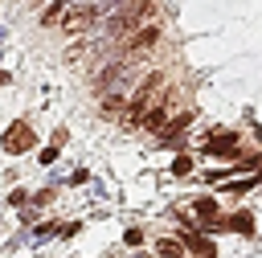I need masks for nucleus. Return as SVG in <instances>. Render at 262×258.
<instances>
[{"instance_id":"2eb2a0df","label":"nucleus","mask_w":262,"mask_h":258,"mask_svg":"<svg viewBox=\"0 0 262 258\" xmlns=\"http://www.w3.org/2000/svg\"><path fill=\"white\" fill-rule=\"evenodd\" d=\"M57 160V147H41V164H53Z\"/></svg>"},{"instance_id":"4468645a","label":"nucleus","mask_w":262,"mask_h":258,"mask_svg":"<svg viewBox=\"0 0 262 258\" xmlns=\"http://www.w3.org/2000/svg\"><path fill=\"white\" fill-rule=\"evenodd\" d=\"M123 242H127V246H139V242H143V233H139V229H127V233H123Z\"/></svg>"},{"instance_id":"39448f33","label":"nucleus","mask_w":262,"mask_h":258,"mask_svg":"<svg viewBox=\"0 0 262 258\" xmlns=\"http://www.w3.org/2000/svg\"><path fill=\"white\" fill-rule=\"evenodd\" d=\"M168 123V106L164 102H151L147 111H143V119H139V127H147V131H160Z\"/></svg>"},{"instance_id":"7ed1b4c3","label":"nucleus","mask_w":262,"mask_h":258,"mask_svg":"<svg viewBox=\"0 0 262 258\" xmlns=\"http://www.w3.org/2000/svg\"><path fill=\"white\" fill-rule=\"evenodd\" d=\"M156 41H160V25H147V29H139V33L127 41V53H131V57H143V53L156 49Z\"/></svg>"},{"instance_id":"f03ea898","label":"nucleus","mask_w":262,"mask_h":258,"mask_svg":"<svg viewBox=\"0 0 262 258\" xmlns=\"http://www.w3.org/2000/svg\"><path fill=\"white\" fill-rule=\"evenodd\" d=\"M205 152L209 156H221V160H233L237 156V135L233 131H213L209 143H205Z\"/></svg>"},{"instance_id":"9b49d317","label":"nucleus","mask_w":262,"mask_h":258,"mask_svg":"<svg viewBox=\"0 0 262 258\" xmlns=\"http://www.w3.org/2000/svg\"><path fill=\"white\" fill-rule=\"evenodd\" d=\"M123 106H127V102H123L119 94H106V102H102V115H119Z\"/></svg>"},{"instance_id":"20e7f679","label":"nucleus","mask_w":262,"mask_h":258,"mask_svg":"<svg viewBox=\"0 0 262 258\" xmlns=\"http://www.w3.org/2000/svg\"><path fill=\"white\" fill-rule=\"evenodd\" d=\"M94 16H98V8H90V4H82V8H74V12H66V33H82V29H90L94 25Z\"/></svg>"},{"instance_id":"0eeeda50","label":"nucleus","mask_w":262,"mask_h":258,"mask_svg":"<svg viewBox=\"0 0 262 258\" xmlns=\"http://www.w3.org/2000/svg\"><path fill=\"white\" fill-rule=\"evenodd\" d=\"M123 70H127L123 61H115V66H106V70H102V74L94 78V90H102V94H106V90H111V86H115V82L123 78Z\"/></svg>"},{"instance_id":"423d86ee","label":"nucleus","mask_w":262,"mask_h":258,"mask_svg":"<svg viewBox=\"0 0 262 258\" xmlns=\"http://www.w3.org/2000/svg\"><path fill=\"white\" fill-rule=\"evenodd\" d=\"M180 246H184V250H192V254H201V258H213V242H209V238H201L196 229H188Z\"/></svg>"},{"instance_id":"1a4fd4ad","label":"nucleus","mask_w":262,"mask_h":258,"mask_svg":"<svg viewBox=\"0 0 262 258\" xmlns=\"http://www.w3.org/2000/svg\"><path fill=\"white\" fill-rule=\"evenodd\" d=\"M225 225H233L237 233H254V213H237L233 221H225Z\"/></svg>"},{"instance_id":"f8f14e48","label":"nucleus","mask_w":262,"mask_h":258,"mask_svg":"<svg viewBox=\"0 0 262 258\" xmlns=\"http://www.w3.org/2000/svg\"><path fill=\"white\" fill-rule=\"evenodd\" d=\"M172 172H176V176H188V172H192V156H176V160H172Z\"/></svg>"},{"instance_id":"6e6552de","label":"nucleus","mask_w":262,"mask_h":258,"mask_svg":"<svg viewBox=\"0 0 262 258\" xmlns=\"http://www.w3.org/2000/svg\"><path fill=\"white\" fill-rule=\"evenodd\" d=\"M156 250H160V258H180V254H184V246H180L176 238H160Z\"/></svg>"},{"instance_id":"f257e3e1","label":"nucleus","mask_w":262,"mask_h":258,"mask_svg":"<svg viewBox=\"0 0 262 258\" xmlns=\"http://www.w3.org/2000/svg\"><path fill=\"white\" fill-rule=\"evenodd\" d=\"M33 143H37V131H33V123H25V119H16V123L4 131V139H0V147H4L8 156H25Z\"/></svg>"},{"instance_id":"ddd939ff","label":"nucleus","mask_w":262,"mask_h":258,"mask_svg":"<svg viewBox=\"0 0 262 258\" xmlns=\"http://www.w3.org/2000/svg\"><path fill=\"white\" fill-rule=\"evenodd\" d=\"M25 201H29L25 188H12V192H8V205H25Z\"/></svg>"},{"instance_id":"9d476101","label":"nucleus","mask_w":262,"mask_h":258,"mask_svg":"<svg viewBox=\"0 0 262 258\" xmlns=\"http://www.w3.org/2000/svg\"><path fill=\"white\" fill-rule=\"evenodd\" d=\"M61 12H66V4H57V0H53V4L41 12V25H57V20H61Z\"/></svg>"}]
</instances>
